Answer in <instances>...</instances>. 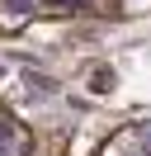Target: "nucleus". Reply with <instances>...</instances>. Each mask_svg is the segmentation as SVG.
<instances>
[{"label":"nucleus","instance_id":"f257e3e1","mask_svg":"<svg viewBox=\"0 0 151 156\" xmlns=\"http://www.w3.org/2000/svg\"><path fill=\"white\" fill-rule=\"evenodd\" d=\"M0 156H28V137L9 118H0Z\"/></svg>","mask_w":151,"mask_h":156},{"label":"nucleus","instance_id":"f03ea898","mask_svg":"<svg viewBox=\"0 0 151 156\" xmlns=\"http://www.w3.org/2000/svg\"><path fill=\"white\" fill-rule=\"evenodd\" d=\"M24 85H28V99H52L57 95V85L47 76H24Z\"/></svg>","mask_w":151,"mask_h":156},{"label":"nucleus","instance_id":"7ed1b4c3","mask_svg":"<svg viewBox=\"0 0 151 156\" xmlns=\"http://www.w3.org/2000/svg\"><path fill=\"white\" fill-rule=\"evenodd\" d=\"M90 90L109 95V90H113V71H109V66H94V71H90Z\"/></svg>","mask_w":151,"mask_h":156},{"label":"nucleus","instance_id":"20e7f679","mask_svg":"<svg viewBox=\"0 0 151 156\" xmlns=\"http://www.w3.org/2000/svg\"><path fill=\"white\" fill-rule=\"evenodd\" d=\"M33 5H38V0H0V10H5V14H28Z\"/></svg>","mask_w":151,"mask_h":156},{"label":"nucleus","instance_id":"39448f33","mask_svg":"<svg viewBox=\"0 0 151 156\" xmlns=\"http://www.w3.org/2000/svg\"><path fill=\"white\" fill-rule=\"evenodd\" d=\"M52 5H66V10H85L90 0H52Z\"/></svg>","mask_w":151,"mask_h":156},{"label":"nucleus","instance_id":"423d86ee","mask_svg":"<svg viewBox=\"0 0 151 156\" xmlns=\"http://www.w3.org/2000/svg\"><path fill=\"white\" fill-rule=\"evenodd\" d=\"M0 76H9V62H0Z\"/></svg>","mask_w":151,"mask_h":156}]
</instances>
